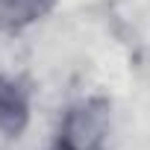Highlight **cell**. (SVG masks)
<instances>
[{"label":"cell","instance_id":"6da1fadb","mask_svg":"<svg viewBox=\"0 0 150 150\" xmlns=\"http://www.w3.org/2000/svg\"><path fill=\"white\" fill-rule=\"evenodd\" d=\"M27 121V103L24 94L15 83L0 80V129L6 132H18Z\"/></svg>","mask_w":150,"mask_h":150},{"label":"cell","instance_id":"7a4b0ae2","mask_svg":"<svg viewBox=\"0 0 150 150\" xmlns=\"http://www.w3.org/2000/svg\"><path fill=\"white\" fill-rule=\"evenodd\" d=\"M100 129H103V115L91 112V109H80V112H74V118H71L68 141H74V144H91V141L100 138Z\"/></svg>","mask_w":150,"mask_h":150},{"label":"cell","instance_id":"3957f363","mask_svg":"<svg viewBox=\"0 0 150 150\" xmlns=\"http://www.w3.org/2000/svg\"><path fill=\"white\" fill-rule=\"evenodd\" d=\"M50 0H0V21L3 24H27L47 12Z\"/></svg>","mask_w":150,"mask_h":150}]
</instances>
